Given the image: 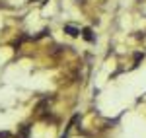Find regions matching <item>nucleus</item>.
Masks as SVG:
<instances>
[{
	"instance_id": "20e7f679",
	"label": "nucleus",
	"mask_w": 146,
	"mask_h": 138,
	"mask_svg": "<svg viewBox=\"0 0 146 138\" xmlns=\"http://www.w3.org/2000/svg\"><path fill=\"white\" fill-rule=\"evenodd\" d=\"M0 138H10V134L8 132H0Z\"/></svg>"
},
{
	"instance_id": "f257e3e1",
	"label": "nucleus",
	"mask_w": 146,
	"mask_h": 138,
	"mask_svg": "<svg viewBox=\"0 0 146 138\" xmlns=\"http://www.w3.org/2000/svg\"><path fill=\"white\" fill-rule=\"evenodd\" d=\"M82 37H84L86 41H90V43H94V41H96V37H94V31H92L90 27H84V29H82Z\"/></svg>"
},
{
	"instance_id": "f03ea898",
	"label": "nucleus",
	"mask_w": 146,
	"mask_h": 138,
	"mask_svg": "<svg viewBox=\"0 0 146 138\" xmlns=\"http://www.w3.org/2000/svg\"><path fill=\"white\" fill-rule=\"evenodd\" d=\"M64 33H68L70 37H78L80 29H78V27H74V25H64Z\"/></svg>"
},
{
	"instance_id": "7ed1b4c3",
	"label": "nucleus",
	"mask_w": 146,
	"mask_h": 138,
	"mask_svg": "<svg viewBox=\"0 0 146 138\" xmlns=\"http://www.w3.org/2000/svg\"><path fill=\"white\" fill-rule=\"evenodd\" d=\"M27 132H29V128L23 127V128H22V132H20V138H27Z\"/></svg>"
}]
</instances>
